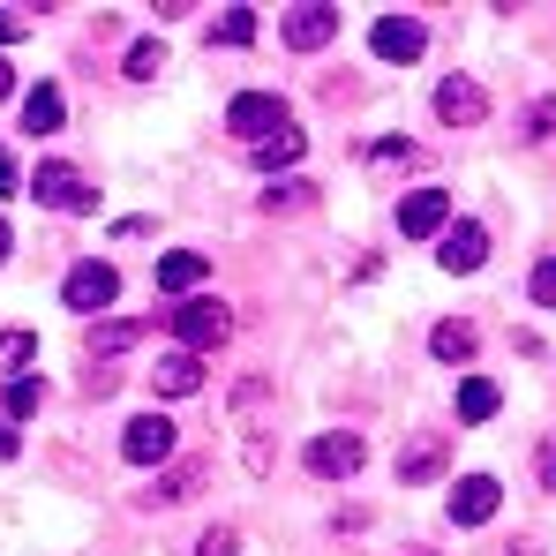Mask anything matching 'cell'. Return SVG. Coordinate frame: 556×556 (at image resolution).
Instances as JSON below:
<instances>
[{"mask_svg": "<svg viewBox=\"0 0 556 556\" xmlns=\"http://www.w3.org/2000/svg\"><path fill=\"white\" fill-rule=\"evenodd\" d=\"M30 354H38L30 331H8V339H0V369H30Z\"/></svg>", "mask_w": 556, "mask_h": 556, "instance_id": "484cf974", "label": "cell"}, {"mask_svg": "<svg viewBox=\"0 0 556 556\" xmlns=\"http://www.w3.org/2000/svg\"><path fill=\"white\" fill-rule=\"evenodd\" d=\"M534 473H542V489H556V437H542V452H534Z\"/></svg>", "mask_w": 556, "mask_h": 556, "instance_id": "f1b7e54d", "label": "cell"}, {"mask_svg": "<svg viewBox=\"0 0 556 556\" xmlns=\"http://www.w3.org/2000/svg\"><path fill=\"white\" fill-rule=\"evenodd\" d=\"M429 346H437V362H473V331L466 324H437Z\"/></svg>", "mask_w": 556, "mask_h": 556, "instance_id": "d6986e66", "label": "cell"}, {"mask_svg": "<svg viewBox=\"0 0 556 556\" xmlns=\"http://www.w3.org/2000/svg\"><path fill=\"white\" fill-rule=\"evenodd\" d=\"M496 414V383L489 376H466L459 383V421H489Z\"/></svg>", "mask_w": 556, "mask_h": 556, "instance_id": "ac0fdd59", "label": "cell"}, {"mask_svg": "<svg viewBox=\"0 0 556 556\" xmlns=\"http://www.w3.org/2000/svg\"><path fill=\"white\" fill-rule=\"evenodd\" d=\"M203 271H211V256H195V249H174V256H159V293H181V301H195Z\"/></svg>", "mask_w": 556, "mask_h": 556, "instance_id": "7c38bea8", "label": "cell"}, {"mask_svg": "<svg viewBox=\"0 0 556 556\" xmlns=\"http://www.w3.org/2000/svg\"><path fill=\"white\" fill-rule=\"evenodd\" d=\"M195 383H203V362H195V354H166V362L151 369V391H159V399H188Z\"/></svg>", "mask_w": 556, "mask_h": 556, "instance_id": "9a60e30c", "label": "cell"}, {"mask_svg": "<svg viewBox=\"0 0 556 556\" xmlns=\"http://www.w3.org/2000/svg\"><path fill=\"white\" fill-rule=\"evenodd\" d=\"M496 496H504V489H496L489 473H466L459 489H452V519H459V527H481V519H496Z\"/></svg>", "mask_w": 556, "mask_h": 556, "instance_id": "8fae6325", "label": "cell"}, {"mask_svg": "<svg viewBox=\"0 0 556 556\" xmlns=\"http://www.w3.org/2000/svg\"><path fill=\"white\" fill-rule=\"evenodd\" d=\"M143 331H151L143 316H121V324H91V354H98V362H105V354H128V346H136Z\"/></svg>", "mask_w": 556, "mask_h": 556, "instance_id": "2e32d148", "label": "cell"}, {"mask_svg": "<svg viewBox=\"0 0 556 556\" xmlns=\"http://www.w3.org/2000/svg\"><path fill=\"white\" fill-rule=\"evenodd\" d=\"M8 91H15V68H8V61H0V98H8Z\"/></svg>", "mask_w": 556, "mask_h": 556, "instance_id": "836d02e7", "label": "cell"}, {"mask_svg": "<svg viewBox=\"0 0 556 556\" xmlns=\"http://www.w3.org/2000/svg\"><path fill=\"white\" fill-rule=\"evenodd\" d=\"M121 452H128L136 466H166L174 459V421H166V414H136L128 437H121Z\"/></svg>", "mask_w": 556, "mask_h": 556, "instance_id": "8992f818", "label": "cell"}, {"mask_svg": "<svg viewBox=\"0 0 556 556\" xmlns=\"http://www.w3.org/2000/svg\"><path fill=\"white\" fill-rule=\"evenodd\" d=\"M23 30H30V23H23V8H0V46H15Z\"/></svg>", "mask_w": 556, "mask_h": 556, "instance_id": "f546056e", "label": "cell"}, {"mask_svg": "<svg viewBox=\"0 0 556 556\" xmlns=\"http://www.w3.org/2000/svg\"><path fill=\"white\" fill-rule=\"evenodd\" d=\"M61 293H68V308H76V316H98V308H113V293H121V271H113V264H76V271H68V286H61Z\"/></svg>", "mask_w": 556, "mask_h": 556, "instance_id": "277c9868", "label": "cell"}, {"mask_svg": "<svg viewBox=\"0 0 556 556\" xmlns=\"http://www.w3.org/2000/svg\"><path fill=\"white\" fill-rule=\"evenodd\" d=\"M293 159H301V136H293V128H286V136H271V143H256V166H264V174L293 166Z\"/></svg>", "mask_w": 556, "mask_h": 556, "instance_id": "603a6c76", "label": "cell"}, {"mask_svg": "<svg viewBox=\"0 0 556 556\" xmlns=\"http://www.w3.org/2000/svg\"><path fill=\"white\" fill-rule=\"evenodd\" d=\"M195 481H203V466H181V473H166V481L151 489V504H181V496L195 489Z\"/></svg>", "mask_w": 556, "mask_h": 556, "instance_id": "cb8c5ba5", "label": "cell"}, {"mask_svg": "<svg viewBox=\"0 0 556 556\" xmlns=\"http://www.w3.org/2000/svg\"><path fill=\"white\" fill-rule=\"evenodd\" d=\"M23 128H30V136H53V128H61V91H53V84L23 91Z\"/></svg>", "mask_w": 556, "mask_h": 556, "instance_id": "e0dca14e", "label": "cell"}, {"mask_svg": "<svg viewBox=\"0 0 556 556\" xmlns=\"http://www.w3.org/2000/svg\"><path fill=\"white\" fill-rule=\"evenodd\" d=\"M308 195H316L308 181H278L271 195H264V211H308Z\"/></svg>", "mask_w": 556, "mask_h": 556, "instance_id": "d4e9b609", "label": "cell"}, {"mask_svg": "<svg viewBox=\"0 0 556 556\" xmlns=\"http://www.w3.org/2000/svg\"><path fill=\"white\" fill-rule=\"evenodd\" d=\"M166 331L181 339L188 354H211V346H226L233 316H226V301H203V293H195V301H181V308L166 316Z\"/></svg>", "mask_w": 556, "mask_h": 556, "instance_id": "6da1fadb", "label": "cell"}, {"mask_svg": "<svg viewBox=\"0 0 556 556\" xmlns=\"http://www.w3.org/2000/svg\"><path fill=\"white\" fill-rule=\"evenodd\" d=\"M527 128H534V136H556V98H542V105H534V121H527Z\"/></svg>", "mask_w": 556, "mask_h": 556, "instance_id": "4dcf8cb0", "label": "cell"}, {"mask_svg": "<svg viewBox=\"0 0 556 556\" xmlns=\"http://www.w3.org/2000/svg\"><path fill=\"white\" fill-rule=\"evenodd\" d=\"M437 113H444L452 128H473V121L489 113V98H481L473 76H444V84H437Z\"/></svg>", "mask_w": 556, "mask_h": 556, "instance_id": "30bf717a", "label": "cell"}, {"mask_svg": "<svg viewBox=\"0 0 556 556\" xmlns=\"http://www.w3.org/2000/svg\"><path fill=\"white\" fill-rule=\"evenodd\" d=\"M195 556H233V527H211V534L195 542Z\"/></svg>", "mask_w": 556, "mask_h": 556, "instance_id": "83f0119b", "label": "cell"}, {"mask_svg": "<svg viewBox=\"0 0 556 556\" xmlns=\"http://www.w3.org/2000/svg\"><path fill=\"white\" fill-rule=\"evenodd\" d=\"M0 459H15V429L8 421H0Z\"/></svg>", "mask_w": 556, "mask_h": 556, "instance_id": "d6a6232c", "label": "cell"}, {"mask_svg": "<svg viewBox=\"0 0 556 556\" xmlns=\"http://www.w3.org/2000/svg\"><path fill=\"white\" fill-rule=\"evenodd\" d=\"M437 264H444V271H481V264H489V233H481L473 218H452L444 241H437Z\"/></svg>", "mask_w": 556, "mask_h": 556, "instance_id": "52a82bcc", "label": "cell"}, {"mask_svg": "<svg viewBox=\"0 0 556 556\" xmlns=\"http://www.w3.org/2000/svg\"><path fill=\"white\" fill-rule=\"evenodd\" d=\"M226 128L249 136V143H271V136L293 128V113H286V98H278V91H241L233 105H226Z\"/></svg>", "mask_w": 556, "mask_h": 556, "instance_id": "7a4b0ae2", "label": "cell"}, {"mask_svg": "<svg viewBox=\"0 0 556 556\" xmlns=\"http://www.w3.org/2000/svg\"><path fill=\"white\" fill-rule=\"evenodd\" d=\"M444 226H452V195H444V188H414V195L399 203V233H406V241H429V233L444 241Z\"/></svg>", "mask_w": 556, "mask_h": 556, "instance_id": "3957f363", "label": "cell"}, {"mask_svg": "<svg viewBox=\"0 0 556 556\" xmlns=\"http://www.w3.org/2000/svg\"><path fill=\"white\" fill-rule=\"evenodd\" d=\"M0 195H15V159L0 151Z\"/></svg>", "mask_w": 556, "mask_h": 556, "instance_id": "1f68e13d", "label": "cell"}, {"mask_svg": "<svg viewBox=\"0 0 556 556\" xmlns=\"http://www.w3.org/2000/svg\"><path fill=\"white\" fill-rule=\"evenodd\" d=\"M421 46H429V30H421L414 15H383V23H376V53H383V61H414Z\"/></svg>", "mask_w": 556, "mask_h": 556, "instance_id": "5bb4252c", "label": "cell"}, {"mask_svg": "<svg viewBox=\"0 0 556 556\" xmlns=\"http://www.w3.org/2000/svg\"><path fill=\"white\" fill-rule=\"evenodd\" d=\"M362 466V437H308V473H324V481H346Z\"/></svg>", "mask_w": 556, "mask_h": 556, "instance_id": "9c48e42d", "label": "cell"}, {"mask_svg": "<svg viewBox=\"0 0 556 556\" xmlns=\"http://www.w3.org/2000/svg\"><path fill=\"white\" fill-rule=\"evenodd\" d=\"M534 301H542V308H556V256H542V264H534Z\"/></svg>", "mask_w": 556, "mask_h": 556, "instance_id": "4316f807", "label": "cell"}, {"mask_svg": "<svg viewBox=\"0 0 556 556\" xmlns=\"http://www.w3.org/2000/svg\"><path fill=\"white\" fill-rule=\"evenodd\" d=\"M38 406H46V376H15V383H8V414H15V421H30Z\"/></svg>", "mask_w": 556, "mask_h": 556, "instance_id": "ffe728a7", "label": "cell"}, {"mask_svg": "<svg viewBox=\"0 0 556 556\" xmlns=\"http://www.w3.org/2000/svg\"><path fill=\"white\" fill-rule=\"evenodd\" d=\"M159 68H166V46H159V38H136V46H128V76H136V84H151Z\"/></svg>", "mask_w": 556, "mask_h": 556, "instance_id": "7402d4cb", "label": "cell"}, {"mask_svg": "<svg viewBox=\"0 0 556 556\" xmlns=\"http://www.w3.org/2000/svg\"><path fill=\"white\" fill-rule=\"evenodd\" d=\"M331 38H339V8L308 0V8L286 15V46H293V53H316V46H331Z\"/></svg>", "mask_w": 556, "mask_h": 556, "instance_id": "ba28073f", "label": "cell"}, {"mask_svg": "<svg viewBox=\"0 0 556 556\" xmlns=\"http://www.w3.org/2000/svg\"><path fill=\"white\" fill-rule=\"evenodd\" d=\"M211 38H218V46H249V38H256V8H226Z\"/></svg>", "mask_w": 556, "mask_h": 556, "instance_id": "44dd1931", "label": "cell"}, {"mask_svg": "<svg viewBox=\"0 0 556 556\" xmlns=\"http://www.w3.org/2000/svg\"><path fill=\"white\" fill-rule=\"evenodd\" d=\"M452 459V437H414L406 452H399V481H437Z\"/></svg>", "mask_w": 556, "mask_h": 556, "instance_id": "4fadbf2b", "label": "cell"}, {"mask_svg": "<svg viewBox=\"0 0 556 556\" xmlns=\"http://www.w3.org/2000/svg\"><path fill=\"white\" fill-rule=\"evenodd\" d=\"M30 188H38V203H53V211H91L98 203L91 181H84L76 166H61V159H46V166L30 174Z\"/></svg>", "mask_w": 556, "mask_h": 556, "instance_id": "5b68a950", "label": "cell"}, {"mask_svg": "<svg viewBox=\"0 0 556 556\" xmlns=\"http://www.w3.org/2000/svg\"><path fill=\"white\" fill-rule=\"evenodd\" d=\"M0 264H8V218H0Z\"/></svg>", "mask_w": 556, "mask_h": 556, "instance_id": "e575fe53", "label": "cell"}]
</instances>
